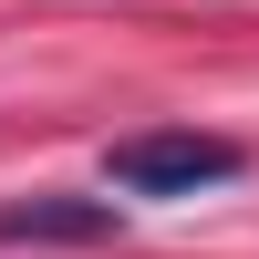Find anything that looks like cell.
Instances as JSON below:
<instances>
[{
    "instance_id": "2",
    "label": "cell",
    "mask_w": 259,
    "mask_h": 259,
    "mask_svg": "<svg viewBox=\"0 0 259 259\" xmlns=\"http://www.w3.org/2000/svg\"><path fill=\"white\" fill-rule=\"evenodd\" d=\"M0 239H31V249H83V239H114V197H62V187H41V197H11L0 207Z\"/></svg>"
},
{
    "instance_id": "1",
    "label": "cell",
    "mask_w": 259,
    "mask_h": 259,
    "mask_svg": "<svg viewBox=\"0 0 259 259\" xmlns=\"http://www.w3.org/2000/svg\"><path fill=\"white\" fill-rule=\"evenodd\" d=\"M239 145L228 135H197V124H145V135H124L114 156H104V177L124 187V197H197V187H228L239 177Z\"/></svg>"
}]
</instances>
